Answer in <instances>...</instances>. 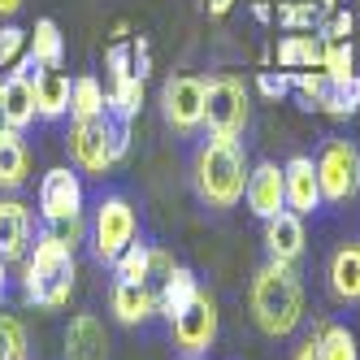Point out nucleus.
Listing matches in <instances>:
<instances>
[{
    "mask_svg": "<svg viewBox=\"0 0 360 360\" xmlns=\"http://www.w3.org/2000/svg\"><path fill=\"white\" fill-rule=\"evenodd\" d=\"M252 321L261 326V334L269 339H291L304 321V282L295 274V265H278L265 261L252 278Z\"/></svg>",
    "mask_w": 360,
    "mask_h": 360,
    "instance_id": "nucleus-1",
    "label": "nucleus"
},
{
    "mask_svg": "<svg viewBox=\"0 0 360 360\" xmlns=\"http://www.w3.org/2000/svg\"><path fill=\"white\" fill-rule=\"evenodd\" d=\"M74 278H79V261L74 248H65L53 230H39L27 261H22V295L35 308H65L74 295Z\"/></svg>",
    "mask_w": 360,
    "mask_h": 360,
    "instance_id": "nucleus-2",
    "label": "nucleus"
},
{
    "mask_svg": "<svg viewBox=\"0 0 360 360\" xmlns=\"http://www.w3.org/2000/svg\"><path fill=\"white\" fill-rule=\"evenodd\" d=\"M191 183L195 195L209 204V209H235L243 200L248 187V157L235 135H209L195 152V165H191Z\"/></svg>",
    "mask_w": 360,
    "mask_h": 360,
    "instance_id": "nucleus-3",
    "label": "nucleus"
},
{
    "mask_svg": "<svg viewBox=\"0 0 360 360\" xmlns=\"http://www.w3.org/2000/svg\"><path fill=\"white\" fill-rule=\"evenodd\" d=\"M65 152L83 174H109L131 152V122L109 113V109L100 117H87V122H70Z\"/></svg>",
    "mask_w": 360,
    "mask_h": 360,
    "instance_id": "nucleus-4",
    "label": "nucleus"
},
{
    "mask_svg": "<svg viewBox=\"0 0 360 360\" xmlns=\"http://www.w3.org/2000/svg\"><path fill=\"white\" fill-rule=\"evenodd\" d=\"M91 252L100 265H113L117 256L135 243L139 235V217H135V204L126 195H100L96 204V217H91Z\"/></svg>",
    "mask_w": 360,
    "mask_h": 360,
    "instance_id": "nucleus-5",
    "label": "nucleus"
},
{
    "mask_svg": "<svg viewBox=\"0 0 360 360\" xmlns=\"http://www.w3.org/2000/svg\"><path fill=\"white\" fill-rule=\"evenodd\" d=\"M204 126L209 135H243L248 126V83L239 74H217L204 83Z\"/></svg>",
    "mask_w": 360,
    "mask_h": 360,
    "instance_id": "nucleus-6",
    "label": "nucleus"
},
{
    "mask_svg": "<svg viewBox=\"0 0 360 360\" xmlns=\"http://www.w3.org/2000/svg\"><path fill=\"white\" fill-rule=\"evenodd\" d=\"M317 183L321 200L330 204H347L360 191V148L352 139H326L317 152Z\"/></svg>",
    "mask_w": 360,
    "mask_h": 360,
    "instance_id": "nucleus-7",
    "label": "nucleus"
},
{
    "mask_svg": "<svg viewBox=\"0 0 360 360\" xmlns=\"http://www.w3.org/2000/svg\"><path fill=\"white\" fill-rule=\"evenodd\" d=\"M161 117L169 131L178 135H195L204 126V79L195 74H174L161 87Z\"/></svg>",
    "mask_w": 360,
    "mask_h": 360,
    "instance_id": "nucleus-8",
    "label": "nucleus"
},
{
    "mask_svg": "<svg viewBox=\"0 0 360 360\" xmlns=\"http://www.w3.org/2000/svg\"><path fill=\"white\" fill-rule=\"evenodd\" d=\"M169 326H174V343L183 347L187 356H204L217 343V304H213V295L200 291L187 304V313H178Z\"/></svg>",
    "mask_w": 360,
    "mask_h": 360,
    "instance_id": "nucleus-9",
    "label": "nucleus"
},
{
    "mask_svg": "<svg viewBox=\"0 0 360 360\" xmlns=\"http://www.w3.org/2000/svg\"><path fill=\"white\" fill-rule=\"evenodd\" d=\"M74 213H83V178L57 165V169H48L44 174V183H39V217L44 226H53L61 217H74Z\"/></svg>",
    "mask_w": 360,
    "mask_h": 360,
    "instance_id": "nucleus-10",
    "label": "nucleus"
},
{
    "mask_svg": "<svg viewBox=\"0 0 360 360\" xmlns=\"http://www.w3.org/2000/svg\"><path fill=\"white\" fill-rule=\"evenodd\" d=\"M35 243V217L18 195H0V261H27V252Z\"/></svg>",
    "mask_w": 360,
    "mask_h": 360,
    "instance_id": "nucleus-11",
    "label": "nucleus"
},
{
    "mask_svg": "<svg viewBox=\"0 0 360 360\" xmlns=\"http://www.w3.org/2000/svg\"><path fill=\"white\" fill-rule=\"evenodd\" d=\"M243 200H248V213L252 217H278L282 209H287V191H282V165L274 161H261L248 169V187H243Z\"/></svg>",
    "mask_w": 360,
    "mask_h": 360,
    "instance_id": "nucleus-12",
    "label": "nucleus"
},
{
    "mask_svg": "<svg viewBox=\"0 0 360 360\" xmlns=\"http://www.w3.org/2000/svg\"><path fill=\"white\" fill-rule=\"evenodd\" d=\"M282 191H287V209L308 217L321 209V183H317V161L313 157H291L282 165Z\"/></svg>",
    "mask_w": 360,
    "mask_h": 360,
    "instance_id": "nucleus-13",
    "label": "nucleus"
},
{
    "mask_svg": "<svg viewBox=\"0 0 360 360\" xmlns=\"http://www.w3.org/2000/svg\"><path fill=\"white\" fill-rule=\"evenodd\" d=\"M109 308L122 326H143L161 313V300H157V287L152 282H113L109 291Z\"/></svg>",
    "mask_w": 360,
    "mask_h": 360,
    "instance_id": "nucleus-14",
    "label": "nucleus"
},
{
    "mask_svg": "<svg viewBox=\"0 0 360 360\" xmlns=\"http://www.w3.org/2000/svg\"><path fill=\"white\" fill-rule=\"evenodd\" d=\"M304 243H308V235H304V217L300 213L282 209L278 217L265 221V252H269V261L295 265L300 256H304Z\"/></svg>",
    "mask_w": 360,
    "mask_h": 360,
    "instance_id": "nucleus-15",
    "label": "nucleus"
},
{
    "mask_svg": "<svg viewBox=\"0 0 360 360\" xmlns=\"http://www.w3.org/2000/svg\"><path fill=\"white\" fill-rule=\"evenodd\" d=\"M65 360H109V334L96 313H79L65 326Z\"/></svg>",
    "mask_w": 360,
    "mask_h": 360,
    "instance_id": "nucleus-16",
    "label": "nucleus"
},
{
    "mask_svg": "<svg viewBox=\"0 0 360 360\" xmlns=\"http://www.w3.org/2000/svg\"><path fill=\"white\" fill-rule=\"evenodd\" d=\"M70 87H74V79L61 65H39L35 70V105H39L44 122H57V117L70 113Z\"/></svg>",
    "mask_w": 360,
    "mask_h": 360,
    "instance_id": "nucleus-17",
    "label": "nucleus"
},
{
    "mask_svg": "<svg viewBox=\"0 0 360 360\" xmlns=\"http://www.w3.org/2000/svg\"><path fill=\"white\" fill-rule=\"evenodd\" d=\"M330 291L343 304H360V243H343L330 256Z\"/></svg>",
    "mask_w": 360,
    "mask_h": 360,
    "instance_id": "nucleus-18",
    "label": "nucleus"
},
{
    "mask_svg": "<svg viewBox=\"0 0 360 360\" xmlns=\"http://www.w3.org/2000/svg\"><path fill=\"white\" fill-rule=\"evenodd\" d=\"M31 174V148L22 131H0V191H18Z\"/></svg>",
    "mask_w": 360,
    "mask_h": 360,
    "instance_id": "nucleus-19",
    "label": "nucleus"
},
{
    "mask_svg": "<svg viewBox=\"0 0 360 360\" xmlns=\"http://www.w3.org/2000/svg\"><path fill=\"white\" fill-rule=\"evenodd\" d=\"M200 295V278L187 269V265H174L169 274H165V282L157 287V300H161V317L165 321H174L178 313H187V304Z\"/></svg>",
    "mask_w": 360,
    "mask_h": 360,
    "instance_id": "nucleus-20",
    "label": "nucleus"
},
{
    "mask_svg": "<svg viewBox=\"0 0 360 360\" xmlns=\"http://www.w3.org/2000/svg\"><path fill=\"white\" fill-rule=\"evenodd\" d=\"M321 65V35L313 31H295L278 44V70H317Z\"/></svg>",
    "mask_w": 360,
    "mask_h": 360,
    "instance_id": "nucleus-21",
    "label": "nucleus"
},
{
    "mask_svg": "<svg viewBox=\"0 0 360 360\" xmlns=\"http://www.w3.org/2000/svg\"><path fill=\"white\" fill-rule=\"evenodd\" d=\"M109 109V87L96 79V74H79L70 87V117L74 122H87V117H100Z\"/></svg>",
    "mask_w": 360,
    "mask_h": 360,
    "instance_id": "nucleus-22",
    "label": "nucleus"
},
{
    "mask_svg": "<svg viewBox=\"0 0 360 360\" xmlns=\"http://www.w3.org/2000/svg\"><path fill=\"white\" fill-rule=\"evenodd\" d=\"M27 53L35 57V65H61L65 61V35L53 18H39L35 31H31V48Z\"/></svg>",
    "mask_w": 360,
    "mask_h": 360,
    "instance_id": "nucleus-23",
    "label": "nucleus"
},
{
    "mask_svg": "<svg viewBox=\"0 0 360 360\" xmlns=\"http://www.w3.org/2000/svg\"><path fill=\"white\" fill-rule=\"evenodd\" d=\"M321 70L330 74L334 83L356 79V70H360V53H356V44H352V39H321Z\"/></svg>",
    "mask_w": 360,
    "mask_h": 360,
    "instance_id": "nucleus-24",
    "label": "nucleus"
},
{
    "mask_svg": "<svg viewBox=\"0 0 360 360\" xmlns=\"http://www.w3.org/2000/svg\"><path fill=\"white\" fill-rule=\"evenodd\" d=\"M317 352H321V360H360L356 334L347 326H339V321L317 326Z\"/></svg>",
    "mask_w": 360,
    "mask_h": 360,
    "instance_id": "nucleus-25",
    "label": "nucleus"
},
{
    "mask_svg": "<svg viewBox=\"0 0 360 360\" xmlns=\"http://www.w3.org/2000/svg\"><path fill=\"white\" fill-rule=\"evenodd\" d=\"M317 113H326V117H356L360 113V74L347 79V83H330L326 96H321V105H317Z\"/></svg>",
    "mask_w": 360,
    "mask_h": 360,
    "instance_id": "nucleus-26",
    "label": "nucleus"
},
{
    "mask_svg": "<svg viewBox=\"0 0 360 360\" xmlns=\"http://www.w3.org/2000/svg\"><path fill=\"white\" fill-rule=\"evenodd\" d=\"M113 282H152V243H131L113 261Z\"/></svg>",
    "mask_w": 360,
    "mask_h": 360,
    "instance_id": "nucleus-27",
    "label": "nucleus"
},
{
    "mask_svg": "<svg viewBox=\"0 0 360 360\" xmlns=\"http://www.w3.org/2000/svg\"><path fill=\"white\" fill-rule=\"evenodd\" d=\"M321 13H326V5H317V0H304V5H295V0H278L274 22L287 27V31H313L321 22Z\"/></svg>",
    "mask_w": 360,
    "mask_h": 360,
    "instance_id": "nucleus-28",
    "label": "nucleus"
},
{
    "mask_svg": "<svg viewBox=\"0 0 360 360\" xmlns=\"http://www.w3.org/2000/svg\"><path fill=\"white\" fill-rule=\"evenodd\" d=\"M139 109H143V79H117V83H109V113L135 122Z\"/></svg>",
    "mask_w": 360,
    "mask_h": 360,
    "instance_id": "nucleus-29",
    "label": "nucleus"
},
{
    "mask_svg": "<svg viewBox=\"0 0 360 360\" xmlns=\"http://www.w3.org/2000/svg\"><path fill=\"white\" fill-rule=\"evenodd\" d=\"M27 356H31L27 326L13 313H0V360H27Z\"/></svg>",
    "mask_w": 360,
    "mask_h": 360,
    "instance_id": "nucleus-30",
    "label": "nucleus"
},
{
    "mask_svg": "<svg viewBox=\"0 0 360 360\" xmlns=\"http://www.w3.org/2000/svg\"><path fill=\"white\" fill-rule=\"evenodd\" d=\"M27 48H31V31L5 22V27H0V70H13L22 57H27Z\"/></svg>",
    "mask_w": 360,
    "mask_h": 360,
    "instance_id": "nucleus-31",
    "label": "nucleus"
},
{
    "mask_svg": "<svg viewBox=\"0 0 360 360\" xmlns=\"http://www.w3.org/2000/svg\"><path fill=\"white\" fill-rule=\"evenodd\" d=\"M48 230H53V235H57L65 248H79V243H83V235H87L91 226H87V217H83V213H74V217H61V221H53Z\"/></svg>",
    "mask_w": 360,
    "mask_h": 360,
    "instance_id": "nucleus-32",
    "label": "nucleus"
},
{
    "mask_svg": "<svg viewBox=\"0 0 360 360\" xmlns=\"http://www.w3.org/2000/svg\"><path fill=\"white\" fill-rule=\"evenodd\" d=\"M256 83H261V91H265L269 100H278V96H287V91H291V70H278V74H274V70H265Z\"/></svg>",
    "mask_w": 360,
    "mask_h": 360,
    "instance_id": "nucleus-33",
    "label": "nucleus"
},
{
    "mask_svg": "<svg viewBox=\"0 0 360 360\" xmlns=\"http://www.w3.org/2000/svg\"><path fill=\"white\" fill-rule=\"evenodd\" d=\"M352 31H356V18H352V13H334L317 35H321V39H352Z\"/></svg>",
    "mask_w": 360,
    "mask_h": 360,
    "instance_id": "nucleus-34",
    "label": "nucleus"
},
{
    "mask_svg": "<svg viewBox=\"0 0 360 360\" xmlns=\"http://www.w3.org/2000/svg\"><path fill=\"white\" fill-rule=\"evenodd\" d=\"M295 360H321V352H317V334H308V339L295 347Z\"/></svg>",
    "mask_w": 360,
    "mask_h": 360,
    "instance_id": "nucleus-35",
    "label": "nucleus"
},
{
    "mask_svg": "<svg viewBox=\"0 0 360 360\" xmlns=\"http://www.w3.org/2000/svg\"><path fill=\"white\" fill-rule=\"evenodd\" d=\"M230 5H235V0H204L209 18H226V13H230Z\"/></svg>",
    "mask_w": 360,
    "mask_h": 360,
    "instance_id": "nucleus-36",
    "label": "nucleus"
},
{
    "mask_svg": "<svg viewBox=\"0 0 360 360\" xmlns=\"http://www.w3.org/2000/svg\"><path fill=\"white\" fill-rule=\"evenodd\" d=\"M22 9V0H0V18H13Z\"/></svg>",
    "mask_w": 360,
    "mask_h": 360,
    "instance_id": "nucleus-37",
    "label": "nucleus"
},
{
    "mask_svg": "<svg viewBox=\"0 0 360 360\" xmlns=\"http://www.w3.org/2000/svg\"><path fill=\"white\" fill-rule=\"evenodd\" d=\"M5 291H9V265L0 261V300H5Z\"/></svg>",
    "mask_w": 360,
    "mask_h": 360,
    "instance_id": "nucleus-38",
    "label": "nucleus"
},
{
    "mask_svg": "<svg viewBox=\"0 0 360 360\" xmlns=\"http://www.w3.org/2000/svg\"><path fill=\"white\" fill-rule=\"evenodd\" d=\"M0 131H5V105H0Z\"/></svg>",
    "mask_w": 360,
    "mask_h": 360,
    "instance_id": "nucleus-39",
    "label": "nucleus"
},
{
    "mask_svg": "<svg viewBox=\"0 0 360 360\" xmlns=\"http://www.w3.org/2000/svg\"><path fill=\"white\" fill-rule=\"evenodd\" d=\"M317 5H326V9H334V0H317Z\"/></svg>",
    "mask_w": 360,
    "mask_h": 360,
    "instance_id": "nucleus-40",
    "label": "nucleus"
},
{
    "mask_svg": "<svg viewBox=\"0 0 360 360\" xmlns=\"http://www.w3.org/2000/svg\"><path fill=\"white\" fill-rule=\"evenodd\" d=\"M187 360H200V356H187Z\"/></svg>",
    "mask_w": 360,
    "mask_h": 360,
    "instance_id": "nucleus-41",
    "label": "nucleus"
},
{
    "mask_svg": "<svg viewBox=\"0 0 360 360\" xmlns=\"http://www.w3.org/2000/svg\"><path fill=\"white\" fill-rule=\"evenodd\" d=\"M356 53H360V48H356Z\"/></svg>",
    "mask_w": 360,
    "mask_h": 360,
    "instance_id": "nucleus-42",
    "label": "nucleus"
}]
</instances>
